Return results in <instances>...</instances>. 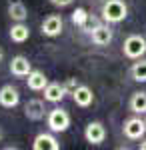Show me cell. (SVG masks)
<instances>
[{"mask_svg": "<svg viewBox=\"0 0 146 150\" xmlns=\"http://www.w3.org/2000/svg\"><path fill=\"white\" fill-rule=\"evenodd\" d=\"M128 108L134 114H144L146 112V92L144 90H136L132 92L130 100H128Z\"/></svg>", "mask_w": 146, "mask_h": 150, "instance_id": "obj_18", "label": "cell"}, {"mask_svg": "<svg viewBox=\"0 0 146 150\" xmlns=\"http://www.w3.org/2000/svg\"><path fill=\"white\" fill-rule=\"evenodd\" d=\"M8 36H10L12 42H16V44H24V42L30 38V28H28L24 22H14L10 26Z\"/></svg>", "mask_w": 146, "mask_h": 150, "instance_id": "obj_15", "label": "cell"}, {"mask_svg": "<svg viewBox=\"0 0 146 150\" xmlns=\"http://www.w3.org/2000/svg\"><path fill=\"white\" fill-rule=\"evenodd\" d=\"M34 150H60V142L54 136V132H40L32 140Z\"/></svg>", "mask_w": 146, "mask_h": 150, "instance_id": "obj_10", "label": "cell"}, {"mask_svg": "<svg viewBox=\"0 0 146 150\" xmlns=\"http://www.w3.org/2000/svg\"><path fill=\"white\" fill-rule=\"evenodd\" d=\"M130 78L134 82H146V58H138L130 66Z\"/></svg>", "mask_w": 146, "mask_h": 150, "instance_id": "obj_19", "label": "cell"}, {"mask_svg": "<svg viewBox=\"0 0 146 150\" xmlns=\"http://www.w3.org/2000/svg\"><path fill=\"white\" fill-rule=\"evenodd\" d=\"M72 96V102L80 106V108H90L92 102H94V92H92V88L86 86V84H78L76 86V90L70 94Z\"/></svg>", "mask_w": 146, "mask_h": 150, "instance_id": "obj_11", "label": "cell"}, {"mask_svg": "<svg viewBox=\"0 0 146 150\" xmlns=\"http://www.w3.org/2000/svg\"><path fill=\"white\" fill-rule=\"evenodd\" d=\"M80 82L76 80V78H68L66 82H64V88H66V94H72L74 90H76V86H78Z\"/></svg>", "mask_w": 146, "mask_h": 150, "instance_id": "obj_21", "label": "cell"}, {"mask_svg": "<svg viewBox=\"0 0 146 150\" xmlns=\"http://www.w3.org/2000/svg\"><path fill=\"white\" fill-rule=\"evenodd\" d=\"M122 54L128 60H138L146 54V38L142 34H130L122 42Z\"/></svg>", "mask_w": 146, "mask_h": 150, "instance_id": "obj_3", "label": "cell"}, {"mask_svg": "<svg viewBox=\"0 0 146 150\" xmlns=\"http://www.w3.org/2000/svg\"><path fill=\"white\" fill-rule=\"evenodd\" d=\"M122 134L128 140H142L146 136V120L140 116H130L122 124Z\"/></svg>", "mask_w": 146, "mask_h": 150, "instance_id": "obj_4", "label": "cell"}, {"mask_svg": "<svg viewBox=\"0 0 146 150\" xmlns=\"http://www.w3.org/2000/svg\"><path fill=\"white\" fill-rule=\"evenodd\" d=\"M18 102H20L18 88L12 84H4L0 88V106L2 108H14V106H18Z\"/></svg>", "mask_w": 146, "mask_h": 150, "instance_id": "obj_12", "label": "cell"}, {"mask_svg": "<svg viewBox=\"0 0 146 150\" xmlns=\"http://www.w3.org/2000/svg\"><path fill=\"white\" fill-rule=\"evenodd\" d=\"M138 146H140L142 150H146V138H142V140H140V144H138Z\"/></svg>", "mask_w": 146, "mask_h": 150, "instance_id": "obj_22", "label": "cell"}, {"mask_svg": "<svg viewBox=\"0 0 146 150\" xmlns=\"http://www.w3.org/2000/svg\"><path fill=\"white\" fill-rule=\"evenodd\" d=\"M84 138H86L88 144H94V146L102 144V142L106 140V128H104V124L98 122V120L88 122L86 128H84Z\"/></svg>", "mask_w": 146, "mask_h": 150, "instance_id": "obj_8", "label": "cell"}, {"mask_svg": "<svg viewBox=\"0 0 146 150\" xmlns=\"http://www.w3.org/2000/svg\"><path fill=\"white\" fill-rule=\"evenodd\" d=\"M46 84H48V76H46L42 70H34L28 74V78H26V86L32 90V92H40V90H44Z\"/></svg>", "mask_w": 146, "mask_h": 150, "instance_id": "obj_14", "label": "cell"}, {"mask_svg": "<svg viewBox=\"0 0 146 150\" xmlns=\"http://www.w3.org/2000/svg\"><path fill=\"white\" fill-rule=\"evenodd\" d=\"M42 92H44V100H46V102L58 104V102L64 100V96H66V88H64V84H60V82H48Z\"/></svg>", "mask_w": 146, "mask_h": 150, "instance_id": "obj_13", "label": "cell"}, {"mask_svg": "<svg viewBox=\"0 0 146 150\" xmlns=\"http://www.w3.org/2000/svg\"><path fill=\"white\" fill-rule=\"evenodd\" d=\"M54 8H68V6H72L74 4V0H48Z\"/></svg>", "mask_w": 146, "mask_h": 150, "instance_id": "obj_20", "label": "cell"}, {"mask_svg": "<svg viewBox=\"0 0 146 150\" xmlns=\"http://www.w3.org/2000/svg\"><path fill=\"white\" fill-rule=\"evenodd\" d=\"M2 138H4V132H2V128H0V142H2Z\"/></svg>", "mask_w": 146, "mask_h": 150, "instance_id": "obj_24", "label": "cell"}, {"mask_svg": "<svg viewBox=\"0 0 146 150\" xmlns=\"http://www.w3.org/2000/svg\"><path fill=\"white\" fill-rule=\"evenodd\" d=\"M2 60H4V50H2V46H0V64H2Z\"/></svg>", "mask_w": 146, "mask_h": 150, "instance_id": "obj_23", "label": "cell"}, {"mask_svg": "<svg viewBox=\"0 0 146 150\" xmlns=\"http://www.w3.org/2000/svg\"><path fill=\"white\" fill-rule=\"evenodd\" d=\"M8 16H10L14 22H24L28 18V8L22 0H10L8 4Z\"/></svg>", "mask_w": 146, "mask_h": 150, "instance_id": "obj_16", "label": "cell"}, {"mask_svg": "<svg viewBox=\"0 0 146 150\" xmlns=\"http://www.w3.org/2000/svg\"><path fill=\"white\" fill-rule=\"evenodd\" d=\"M114 38V30L110 28V24L100 20L98 24H94L90 28V40L96 44V46H108Z\"/></svg>", "mask_w": 146, "mask_h": 150, "instance_id": "obj_5", "label": "cell"}, {"mask_svg": "<svg viewBox=\"0 0 146 150\" xmlns=\"http://www.w3.org/2000/svg\"><path fill=\"white\" fill-rule=\"evenodd\" d=\"M70 22L74 24L76 28H82V30L88 32V26H90V14H88V10L82 8V6L74 8L72 14H70Z\"/></svg>", "mask_w": 146, "mask_h": 150, "instance_id": "obj_17", "label": "cell"}, {"mask_svg": "<svg viewBox=\"0 0 146 150\" xmlns=\"http://www.w3.org/2000/svg\"><path fill=\"white\" fill-rule=\"evenodd\" d=\"M128 16V6L124 0H104L100 8V18L108 24H118L126 20Z\"/></svg>", "mask_w": 146, "mask_h": 150, "instance_id": "obj_1", "label": "cell"}, {"mask_svg": "<svg viewBox=\"0 0 146 150\" xmlns=\"http://www.w3.org/2000/svg\"><path fill=\"white\" fill-rule=\"evenodd\" d=\"M102 2H104V0H102Z\"/></svg>", "mask_w": 146, "mask_h": 150, "instance_id": "obj_25", "label": "cell"}, {"mask_svg": "<svg viewBox=\"0 0 146 150\" xmlns=\"http://www.w3.org/2000/svg\"><path fill=\"white\" fill-rule=\"evenodd\" d=\"M46 114H48V110L44 106V100H40V98H30L24 104V116L30 122H40L46 118Z\"/></svg>", "mask_w": 146, "mask_h": 150, "instance_id": "obj_7", "label": "cell"}, {"mask_svg": "<svg viewBox=\"0 0 146 150\" xmlns=\"http://www.w3.org/2000/svg\"><path fill=\"white\" fill-rule=\"evenodd\" d=\"M8 68H10L12 76H16V78H24V76H28V74L32 72V62L28 60V56H24V54H16V56L10 60Z\"/></svg>", "mask_w": 146, "mask_h": 150, "instance_id": "obj_9", "label": "cell"}, {"mask_svg": "<svg viewBox=\"0 0 146 150\" xmlns=\"http://www.w3.org/2000/svg\"><path fill=\"white\" fill-rule=\"evenodd\" d=\"M64 30V20L60 14H48L42 24H40V32L42 36H48V38H56V36L62 34Z\"/></svg>", "mask_w": 146, "mask_h": 150, "instance_id": "obj_6", "label": "cell"}, {"mask_svg": "<svg viewBox=\"0 0 146 150\" xmlns=\"http://www.w3.org/2000/svg\"><path fill=\"white\" fill-rule=\"evenodd\" d=\"M70 122H72V118L68 114V110L60 108V106L48 110V114H46V126H48L50 132H54V134L66 132L68 128H70Z\"/></svg>", "mask_w": 146, "mask_h": 150, "instance_id": "obj_2", "label": "cell"}]
</instances>
